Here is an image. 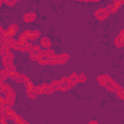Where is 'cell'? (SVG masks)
<instances>
[{
  "mask_svg": "<svg viewBox=\"0 0 124 124\" xmlns=\"http://www.w3.org/2000/svg\"><path fill=\"white\" fill-rule=\"evenodd\" d=\"M17 43H18V45H21V46H24L25 44L28 43V38L26 37V35L24 34V32L19 35L18 40H17Z\"/></svg>",
  "mask_w": 124,
  "mask_h": 124,
  "instance_id": "obj_12",
  "label": "cell"
},
{
  "mask_svg": "<svg viewBox=\"0 0 124 124\" xmlns=\"http://www.w3.org/2000/svg\"><path fill=\"white\" fill-rule=\"evenodd\" d=\"M1 4H2V1H1V0H0V6H1Z\"/></svg>",
  "mask_w": 124,
  "mask_h": 124,
  "instance_id": "obj_34",
  "label": "cell"
},
{
  "mask_svg": "<svg viewBox=\"0 0 124 124\" xmlns=\"http://www.w3.org/2000/svg\"><path fill=\"white\" fill-rule=\"evenodd\" d=\"M9 53H10V46H6V45L0 46V55L2 57L8 55Z\"/></svg>",
  "mask_w": 124,
  "mask_h": 124,
  "instance_id": "obj_10",
  "label": "cell"
},
{
  "mask_svg": "<svg viewBox=\"0 0 124 124\" xmlns=\"http://www.w3.org/2000/svg\"><path fill=\"white\" fill-rule=\"evenodd\" d=\"M68 60H69V55H68L67 53L59 54V55H57V57H56V63H58V64H64V63H66Z\"/></svg>",
  "mask_w": 124,
  "mask_h": 124,
  "instance_id": "obj_8",
  "label": "cell"
},
{
  "mask_svg": "<svg viewBox=\"0 0 124 124\" xmlns=\"http://www.w3.org/2000/svg\"><path fill=\"white\" fill-rule=\"evenodd\" d=\"M5 100H6L5 98H3L2 96H0V105H3L5 103Z\"/></svg>",
  "mask_w": 124,
  "mask_h": 124,
  "instance_id": "obj_31",
  "label": "cell"
},
{
  "mask_svg": "<svg viewBox=\"0 0 124 124\" xmlns=\"http://www.w3.org/2000/svg\"><path fill=\"white\" fill-rule=\"evenodd\" d=\"M32 50H33V51H41V50H40V46H34Z\"/></svg>",
  "mask_w": 124,
  "mask_h": 124,
  "instance_id": "obj_30",
  "label": "cell"
},
{
  "mask_svg": "<svg viewBox=\"0 0 124 124\" xmlns=\"http://www.w3.org/2000/svg\"><path fill=\"white\" fill-rule=\"evenodd\" d=\"M28 97H29V98H32V99H36L37 95H36L33 91H31V92H28Z\"/></svg>",
  "mask_w": 124,
  "mask_h": 124,
  "instance_id": "obj_29",
  "label": "cell"
},
{
  "mask_svg": "<svg viewBox=\"0 0 124 124\" xmlns=\"http://www.w3.org/2000/svg\"><path fill=\"white\" fill-rule=\"evenodd\" d=\"M108 15H109V14L107 13L105 9H99V10L95 13V16H96V18L99 19V20H104V19H106Z\"/></svg>",
  "mask_w": 124,
  "mask_h": 124,
  "instance_id": "obj_3",
  "label": "cell"
},
{
  "mask_svg": "<svg viewBox=\"0 0 124 124\" xmlns=\"http://www.w3.org/2000/svg\"><path fill=\"white\" fill-rule=\"evenodd\" d=\"M77 78H78V75H77L76 73H73L69 78H67L68 82H69V85H70L71 87L74 86V85L77 83Z\"/></svg>",
  "mask_w": 124,
  "mask_h": 124,
  "instance_id": "obj_11",
  "label": "cell"
},
{
  "mask_svg": "<svg viewBox=\"0 0 124 124\" xmlns=\"http://www.w3.org/2000/svg\"><path fill=\"white\" fill-rule=\"evenodd\" d=\"M8 78V71L4 70H0V79L1 80H5Z\"/></svg>",
  "mask_w": 124,
  "mask_h": 124,
  "instance_id": "obj_20",
  "label": "cell"
},
{
  "mask_svg": "<svg viewBox=\"0 0 124 124\" xmlns=\"http://www.w3.org/2000/svg\"><path fill=\"white\" fill-rule=\"evenodd\" d=\"M49 85L53 90H59V80H53Z\"/></svg>",
  "mask_w": 124,
  "mask_h": 124,
  "instance_id": "obj_21",
  "label": "cell"
},
{
  "mask_svg": "<svg viewBox=\"0 0 124 124\" xmlns=\"http://www.w3.org/2000/svg\"><path fill=\"white\" fill-rule=\"evenodd\" d=\"M29 52H30V58H31V60H34V61H38V59L42 55L41 54V51H33V50H31Z\"/></svg>",
  "mask_w": 124,
  "mask_h": 124,
  "instance_id": "obj_14",
  "label": "cell"
},
{
  "mask_svg": "<svg viewBox=\"0 0 124 124\" xmlns=\"http://www.w3.org/2000/svg\"><path fill=\"white\" fill-rule=\"evenodd\" d=\"M15 98H16V93L13 91V89L7 94V99L8 100H10V101H14L15 100Z\"/></svg>",
  "mask_w": 124,
  "mask_h": 124,
  "instance_id": "obj_22",
  "label": "cell"
},
{
  "mask_svg": "<svg viewBox=\"0 0 124 124\" xmlns=\"http://www.w3.org/2000/svg\"><path fill=\"white\" fill-rule=\"evenodd\" d=\"M23 85L25 86V88H26V91H27V93H28V92H31V91H33L34 85H33V83H32V81H31L30 79H28L27 81H25V82L23 83Z\"/></svg>",
  "mask_w": 124,
  "mask_h": 124,
  "instance_id": "obj_15",
  "label": "cell"
},
{
  "mask_svg": "<svg viewBox=\"0 0 124 124\" xmlns=\"http://www.w3.org/2000/svg\"><path fill=\"white\" fill-rule=\"evenodd\" d=\"M24 34L26 35V37L28 38V40L30 39L31 41H35L37 40L38 37H40L41 33L39 30H34V31H30V30H26L24 31Z\"/></svg>",
  "mask_w": 124,
  "mask_h": 124,
  "instance_id": "obj_2",
  "label": "cell"
},
{
  "mask_svg": "<svg viewBox=\"0 0 124 124\" xmlns=\"http://www.w3.org/2000/svg\"><path fill=\"white\" fill-rule=\"evenodd\" d=\"M89 124H98V122H97L96 120H92V121L89 122Z\"/></svg>",
  "mask_w": 124,
  "mask_h": 124,
  "instance_id": "obj_32",
  "label": "cell"
},
{
  "mask_svg": "<svg viewBox=\"0 0 124 124\" xmlns=\"http://www.w3.org/2000/svg\"><path fill=\"white\" fill-rule=\"evenodd\" d=\"M41 46H44V47H46V48L47 49V48L50 47V46H51V42H50V40H49L48 38L44 37V38H42V40H41Z\"/></svg>",
  "mask_w": 124,
  "mask_h": 124,
  "instance_id": "obj_13",
  "label": "cell"
},
{
  "mask_svg": "<svg viewBox=\"0 0 124 124\" xmlns=\"http://www.w3.org/2000/svg\"><path fill=\"white\" fill-rule=\"evenodd\" d=\"M12 90V88L7 84V83H3V86H2V93H5L6 95Z\"/></svg>",
  "mask_w": 124,
  "mask_h": 124,
  "instance_id": "obj_19",
  "label": "cell"
},
{
  "mask_svg": "<svg viewBox=\"0 0 124 124\" xmlns=\"http://www.w3.org/2000/svg\"><path fill=\"white\" fill-rule=\"evenodd\" d=\"M21 124H29V123H27V122H26V121H23V122H22V123H21Z\"/></svg>",
  "mask_w": 124,
  "mask_h": 124,
  "instance_id": "obj_33",
  "label": "cell"
},
{
  "mask_svg": "<svg viewBox=\"0 0 124 124\" xmlns=\"http://www.w3.org/2000/svg\"><path fill=\"white\" fill-rule=\"evenodd\" d=\"M105 86H106V88L108 89V90H109V91H112V92H116V90L118 89V87H119V85H118V83H116L114 80H110V81H108V83H106L105 84Z\"/></svg>",
  "mask_w": 124,
  "mask_h": 124,
  "instance_id": "obj_5",
  "label": "cell"
},
{
  "mask_svg": "<svg viewBox=\"0 0 124 124\" xmlns=\"http://www.w3.org/2000/svg\"><path fill=\"white\" fill-rule=\"evenodd\" d=\"M38 62L41 65H46V64H49V58L47 56H40V58L38 59Z\"/></svg>",
  "mask_w": 124,
  "mask_h": 124,
  "instance_id": "obj_16",
  "label": "cell"
},
{
  "mask_svg": "<svg viewBox=\"0 0 124 124\" xmlns=\"http://www.w3.org/2000/svg\"><path fill=\"white\" fill-rule=\"evenodd\" d=\"M24 46H25V50H26V51H31V50L33 49V46H33L31 43L28 42L27 44L24 45Z\"/></svg>",
  "mask_w": 124,
  "mask_h": 124,
  "instance_id": "obj_25",
  "label": "cell"
},
{
  "mask_svg": "<svg viewBox=\"0 0 124 124\" xmlns=\"http://www.w3.org/2000/svg\"><path fill=\"white\" fill-rule=\"evenodd\" d=\"M98 82L100 83V85L105 86L106 82H105V80H104V77H103V76H99V77H98Z\"/></svg>",
  "mask_w": 124,
  "mask_h": 124,
  "instance_id": "obj_26",
  "label": "cell"
},
{
  "mask_svg": "<svg viewBox=\"0 0 124 124\" xmlns=\"http://www.w3.org/2000/svg\"><path fill=\"white\" fill-rule=\"evenodd\" d=\"M23 19H24V21H26V22L34 21V20L36 19V14H35V13H33V12L26 13V14L23 16Z\"/></svg>",
  "mask_w": 124,
  "mask_h": 124,
  "instance_id": "obj_9",
  "label": "cell"
},
{
  "mask_svg": "<svg viewBox=\"0 0 124 124\" xmlns=\"http://www.w3.org/2000/svg\"><path fill=\"white\" fill-rule=\"evenodd\" d=\"M16 31H17V25H16V23L11 24V25L8 27V29H7L6 31H4V33H3V37L12 39V37L16 33Z\"/></svg>",
  "mask_w": 124,
  "mask_h": 124,
  "instance_id": "obj_1",
  "label": "cell"
},
{
  "mask_svg": "<svg viewBox=\"0 0 124 124\" xmlns=\"http://www.w3.org/2000/svg\"><path fill=\"white\" fill-rule=\"evenodd\" d=\"M86 80V77L84 75H78L77 78V82H84Z\"/></svg>",
  "mask_w": 124,
  "mask_h": 124,
  "instance_id": "obj_24",
  "label": "cell"
},
{
  "mask_svg": "<svg viewBox=\"0 0 124 124\" xmlns=\"http://www.w3.org/2000/svg\"><path fill=\"white\" fill-rule=\"evenodd\" d=\"M70 88H71V86L69 85V82H68L67 78H63L61 80H59V90L65 92L66 90H68Z\"/></svg>",
  "mask_w": 124,
  "mask_h": 124,
  "instance_id": "obj_4",
  "label": "cell"
},
{
  "mask_svg": "<svg viewBox=\"0 0 124 124\" xmlns=\"http://www.w3.org/2000/svg\"><path fill=\"white\" fill-rule=\"evenodd\" d=\"M116 94H117L121 99H124V90H123V88H122L121 86H119L118 89L116 90Z\"/></svg>",
  "mask_w": 124,
  "mask_h": 124,
  "instance_id": "obj_23",
  "label": "cell"
},
{
  "mask_svg": "<svg viewBox=\"0 0 124 124\" xmlns=\"http://www.w3.org/2000/svg\"><path fill=\"white\" fill-rule=\"evenodd\" d=\"M103 77H104V80H105V82H106V83H108V81H110V80H111L110 77H109V76H108V75H104Z\"/></svg>",
  "mask_w": 124,
  "mask_h": 124,
  "instance_id": "obj_28",
  "label": "cell"
},
{
  "mask_svg": "<svg viewBox=\"0 0 124 124\" xmlns=\"http://www.w3.org/2000/svg\"><path fill=\"white\" fill-rule=\"evenodd\" d=\"M5 3H6L7 5H9V6H12V5H14V4L16 3V0H13V1H11V0H6Z\"/></svg>",
  "mask_w": 124,
  "mask_h": 124,
  "instance_id": "obj_27",
  "label": "cell"
},
{
  "mask_svg": "<svg viewBox=\"0 0 124 124\" xmlns=\"http://www.w3.org/2000/svg\"><path fill=\"white\" fill-rule=\"evenodd\" d=\"M114 45H115L117 47H121V46L124 45V41H122L119 37H116L115 40H114Z\"/></svg>",
  "mask_w": 124,
  "mask_h": 124,
  "instance_id": "obj_18",
  "label": "cell"
},
{
  "mask_svg": "<svg viewBox=\"0 0 124 124\" xmlns=\"http://www.w3.org/2000/svg\"><path fill=\"white\" fill-rule=\"evenodd\" d=\"M123 3H124L123 0H121V1L115 0L112 4H110V11H109V13H115V12L120 8V6H121Z\"/></svg>",
  "mask_w": 124,
  "mask_h": 124,
  "instance_id": "obj_7",
  "label": "cell"
},
{
  "mask_svg": "<svg viewBox=\"0 0 124 124\" xmlns=\"http://www.w3.org/2000/svg\"><path fill=\"white\" fill-rule=\"evenodd\" d=\"M53 92V89L51 88V86L49 84H46V83H44L42 84V86H40V94H50Z\"/></svg>",
  "mask_w": 124,
  "mask_h": 124,
  "instance_id": "obj_6",
  "label": "cell"
},
{
  "mask_svg": "<svg viewBox=\"0 0 124 124\" xmlns=\"http://www.w3.org/2000/svg\"><path fill=\"white\" fill-rule=\"evenodd\" d=\"M9 46H10V47H12V48H14V49H18L19 45H18L17 41L16 42V40L11 39V40H10V45H9Z\"/></svg>",
  "mask_w": 124,
  "mask_h": 124,
  "instance_id": "obj_17",
  "label": "cell"
}]
</instances>
